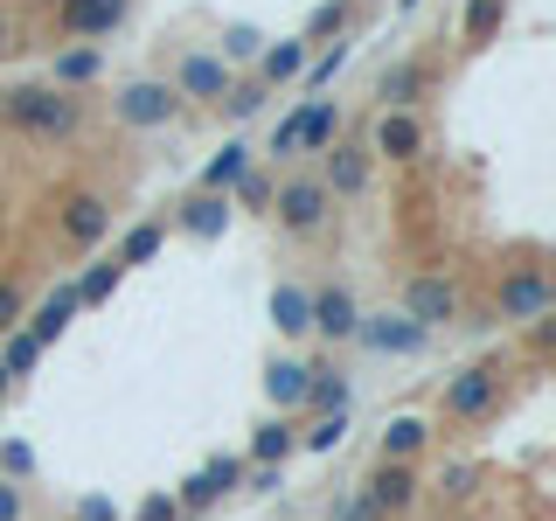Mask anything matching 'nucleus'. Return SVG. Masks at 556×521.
<instances>
[{"label": "nucleus", "mask_w": 556, "mask_h": 521, "mask_svg": "<svg viewBox=\"0 0 556 521\" xmlns=\"http://www.w3.org/2000/svg\"><path fill=\"white\" fill-rule=\"evenodd\" d=\"M70 320H77V292H70V285H56L42 306H28V313H22V334H28V341L49 355V347H56V341L70 334Z\"/></svg>", "instance_id": "nucleus-15"}, {"label": "nucleus", "mask_w": 556, "mask_h": 521, "mask_svg": "<svg viewBox=\"0 0 556 521\" xmlns=\"http://www.w3.org/2000/svg\"><path fill=\"white\" fill-rule=\"evenodd\" d=\"M181 112H188V104L174 98L167 77H132V84H118V91H112V118H118V126H132V132H161Z\"/></svg>", "instance_id": "nucleus-3"}, {"label": "nucleus", "mask_w": 556, "mask_h": 521, "mask_svg": "<svg viewBox=\"0 0 556 521\" xmlns=\"http://www.w3.org/2000/svg\"><path fill=\"white\" fill-rule=\"evenodd\" d=\"M425 445H431V424H425V417H390V424H382V439H376V459L410 466Z\"/></svg>", "instance_id": "nucleus-23"}, {"label": "nucleus", "mask_w": 556, "mask_h": 521, "mask_svg": "<svg viewBox=\"0 0 556 521\" xmlns=\"http://www.w3.org/2000/svg\"><path fill=\"white\" fill-rule=\"evenodd\" d=\"M355 327H362L355 292H348V285H313V334H327V341H355Z\"/></svg>", "instance_id": "nucleus-16"}, {"label": "nucleus", "mask_w": 556, "mask_h": 521, "mask_svg": "<svg viewBox=\"0 0 556 521\" xmlns=\"http://www.w3.org/2000/svg\"><path fill=\"white\" fill-rule=\"evenodd\" d=\"M341 139V104L334 98H300V153H327Z\"/></svg>", "instance_id": "nucleus-21"}, {"label": "nucleus", "mask_w": 556, "mask_h": 521, "mask_svg": "<svg viewBox=\"0 0 556 521\" xmlns=\"http://www.w3.org/2000/svg\"><path fill=\"white\" fill-rule=\"evenodd\" d=\"M230 195H202V188H195V195H188L181 202V216H174V230H181V237H195V243H216L223 230H230Z\"/></svg>", "instance_id": "nucleus-18"}, {"label": "nucleus", "mask_w": 556, "mask_h": 521, "mask_svg": "<svg viewBox=\"0 0 556 521\" xmlns=\"http://www.w3.org/2000/svg\"><path fill=\"white\" fill-rule=\"evenodd\" d=\"M118 285H126V265H118V257H112V265H91L84 278H70V292H77V306H104V300H112Z\"/></svg>", "instance_id": "nucleus-31"}, {"label": "nucleus", "mask_w": 556, "mask_h": 521, "mask_svg": "<svg viewBox=\"0 0 556 521\" xmlns=\"http://www.w3.org/2000/svg\"><path fill=\"white\" fill-rule=\"evenodd\" d=\"M439 486H445V494H466V486H473V466H452Z\"/></svg>", "instance_id": "nucleus-46"}, {"label": "nucleus", "mask_w": 556, "mask_h": 521, "mask_svg": "<svg viewBox=\"0 0 556 521\" xmlns=\"http://www.w3.org/2000/svg\"><path fill=\"white\" fill-rule=\"evenodd\" d=\"M271 188H278L271 174H265V167H251V174H243V181L230 188V202H243V208H271Z\"/></svg>", "instance_id": "nucleus-37"}, {"label": "nucleus", "mask_w": 556, "mask_h": 521, "mask_svg": "<svg viewBox=\"0 0 556 521\" xmlns=\"http://www.w3.org/2000/svg\"><path fill=\"white\" fill-rule=\"evenodd\" d=\"M404 320H417L425 334H439V327H452L466 313V292H459V278H445V271H417L410 285H404Z\"/></svg>", "instance_id": "nucleus-5"}, {"label": "nucleus", "mask_w": 556, "mask_h": 521, "mask_svg": "<svg viewBox=\"0 0 556 521\" xmlns=\"http://www.w3.org/2000/svg\"><path fill=\"white\" fill-rule=\"evenodd\" d=\"M56 237L70 251H98L104 237H112V195H98V188H70L56 202Z\"/></svg>", "instance_id": "nucleus-7"}, {"label": "nucleus", "mask_w": 556, "mask_h": 521, "mask_svg": "<svg viewBox=\"0 0 556 521\" xmlns=\"http://www.w3.org/2000/svg\"><path fill=\"white\" fill-rule=\"evenodd\" d=\"M417 486H425V480H417V466H390V459H376V466H369V480H362L355 494L369 500L382 521H390V514H410V508H417Z\"/></svg>", "instance_id": "nucleus-10"}, {"label": "nucleus", "mask_w": 556, "mask_h": 521, "mask_svg": "<svg viewBox=\"0 0 556 521\" xmlns=\"http://www.w3.org/2000/svg\"><path fill=\"white\" fill-rule=\"evenodd\" d=\"M8 390H14V382H8V369H0V396H8Z\"/></svg>", "instance_id": "nucleus-48"}, {"label": "nucleus", "mask_w": 556, "mask_h": 521, "mask_svg": "<svg viewBox=\"0 0 556 521\" xmlns=\"http://www.w3.org/2000/svg\"><path fill=\"white\" fill-rule=\"evenodd\" d=\"M543 313H556V285H549L543 265L501 271V285H494V320L501 327H529V320H543Z\"/></svg>", "instance_id": "nucleus-4"}, {"label": "nucleus", "mask_w": 556, "mask_h": 521, "mask_svg": "<svg viewBox=\"0 0 556 521\" xmlns=\"http://www.w3.org/2000/svg\"><path fill=\"white\" fill-rule=\"evenodd\" d=\"M0 521H28V500H22L14 480H0Z\"/></svg>", "instance_id": "nucleus-43"}, {"label": "nucleus", "mask_w": 556, "mask_h": 521, "mask_svg": "<svg viewBox=\"0 0 556 521\" xmlns=\"http://www.w3.org/2000/svg\"><path fill=\"white\" fill-rule=\"evenodd\" d=\"M237 480H243V459H230V452H216L208 466H195V473L181 480V494H174V500H181V514H195V508H216V500L230 494Z\"/></svg>", "instance_id": "nucleus-14"}, {"label": "nucleus", "mask_w": 556, "mask_h": 521, "mask_svg": "<svg viewBox=\"0 0 556 521\" xmlns=\"http://www.w3.org/2000/svg\"><path fill=\"white\" fill-rule=\"evenodd\" d=\"M271 161H300V104H292V112L286 118H278V132H271Z\"/></svg>", "instance_id": "nucleus-38"}, {"label": "nucleus", "mask_w": 556, "mask_h": 521, "mask_svg": "<svg viewBox=\"0 0 556 521\" xmlns=\"http://www.w3.org/2000/svg\"><path fill=\"white\" fill-rule=\"evenodd\" d=\"M98 77H104V49L98 42H70V49L49 56V84H56V91H77V84H98Z\"/></svg>", "instance_id": "nucleus-19"}, {"label": "nucleus", "mask_w": 556, "mask_h": 521, "mask_svg": "<svg viewBox=\"0 0 556 521\" xmlns=\"http://www.w3.org/2000/svg\"><path fill=\"white\" fill-rule=\"evenodd\" d=\"M22 313H28V292L14 285V278H0V334H14V327H22Z\"/></svg>", "instance_id": "nucleus-39"}, {"label": "nucleus", "mask_w": 556, "mask_h": 521, "mask_svg": "<svg viewBox=\"0 0 556 521\" xmlns=\"http://www.w3.org/2000/svg\"><path fill=\"white\" fill-rule=\"evenodd\" d=\"M77 521H118V500H104V494H84V500H77Z\"/></svg>", "instance_id": "nucleus-42"}, {"label": "nucleus", "mask_w": 556, "mask_h": 521, "mask_svg": "<svg viewBox=\"0 0 556 521\" xmlns=\"http://www.w3.org/2000/svg\"><path fill=\"white\" fill-rule=\"evenodd\" d=\"M501 382H508L501 355H473L466 369H452V376H445V390H439V417H445V424H480V417L501 404Z\"/></svg>", "instance_id": "nucleus-2"}, {"label": "nucleus", "mask_w": 556, "mask_h": 521, "mask_svg": "<svg viewBox=\"0 0 556 521\" xmlns=\"http://www.w3.org/2000/svg\"><path fill=\"white\" fill-rule=\"evenodd\" d=\"M132 0H56V35H70V42H98V35L126 28Z\"/></svg>", "instance_id": "nucleus-12"}, {"label": "nucleus", "mask_w": 556, "mask_h": 521, "mask_svg": "<svg viewBox=\"0 0 556 521\" xmlns=\"http://www.w3.org/2000/svg\"><path fill=\"white\" fill-rule=\"evenodd\" d=\"M161 243H167V223H161V216H147V223H132V230L118 237V251H112V257L132 271V265H153V257H161Z\"/></svg>", "instance_id": "nucleus-29"}, {"label": "nucleus", "mask_w": 556, "mask_h": 521, "mask_svg": "<svg viewBox=\"0 0 556 521\" xmlns=\"http://www.w3.org/2000/svg\"><path fill=\"white\" fill-rule=\"evenodd\" d=\"M327 188H320V174H286V181L271 188V216H278V230L286 237H313L327 223Z\"/></svg>", "instance_id": "nucleus-6"}, {"label": "nucleus", "mask_w": 556, "mask_h": 521, "mask_svg": "<svg viewBox=\"0 0 556 521\" xmlns=\"http://www.w3.org/2000/svg\"><path fill=\"white\" fill-rule=\"evenodd\" d=\"M251 167H257V153L243 147V139H223V153L202 167V195H230V188H237Z\"/></svg>", "instance_id": "nucleus-24"}, {"label": "nucleus", "mask_w": 556, "mask_h": 521, "mask_svg": "<svg viewBox=\"0 0 556 521\" xmlns=\"http://www.w3.org/2000/svg\"><path fill=\"white\" fill-rule=\"evenodd\" d=\"M271 486H286V466H257L251 473V494H271Z\"/></svg>", "instance_id": "nucleus-44"}, {"label": "nucleus", "mask_w": 556, "mask_h": 521, "mask_svg": "<svg viewBox=\"0 0 556 521\" xmlns=\"http://www.w3.org/2000/svg\"><path fill=\"white\" fill-rule=\"evenodd\" d=\"M292 452H300V424L292 417H271V424L251 431V466H286Z\"/></svg>", "instance_id": "nucleus-27"}, {"label": "nucleus", "mask_w": 556, "mask_h": 521, "mask_svg": "<svg viewBox=\"0 0 556 521\" xmlns=\"http://www.w3.org/2000/svg\"><path fill=\"white\" fill-rule=\"evenodd\" d=\"M300 410H313V417L348 410V376L327 369V361H306V404H300Z\"/></svg>", "instance_id": "nucleus-25"}, {"label": "nucleus", "mask_w": 556, "mask_h": 521, "mask_svg": "<svg viewBox=\"0 0 556 521\" xmlns=\"http://www.w3.org/2000/svg\"><path fill=\"white\" fill-rule=\"evenodd\" d=\"M341 439H348V410H334V417H313V424L300 431V445H306V452H334Z\"/></svg>", "instance_id": "nucleus-35"}, {"label": "nucleus", "mask_w": 556, "mask_h": 521, "mask_svg": "<svg viewBox=\"0 0 556 521\" xmlns=\"http://www.w3.org/2000/svg\"><path fill=\"white\" fill-rule=\"evenodd\" d=\"M265 396H271V410H300L306 404V361L300 355H278L271 369H265Z\"/></svg>", "instance_id": "nucleus-28"}, {"label": "nucleus", "mask_w": 556, "mask_h": 521, "mask_svg": "<svg viewBox=\"0 0 556 521\" xmlns=\"http://www.w3.org/2000/svg\"><path fill=\"white\" fill-rule=\"evenodd\" d=\"M327 521H382V514L362 494H334V500H327Z\"/></svg>", "instance_id": "nucleus-40"}, {"label": "nucleus", "mask_w": 556, "mask_h": 521, "mask_svg": "<svg viewBox=\"0 0 556 521\" xmlns=\"http://www.w3.org/2000/svg\"><path fill=\"white\" fill-rule=\"evenodd\" d=\"M0 369H8V382L35 376V369H42V347H35L22 327H14V334H0Z\"/></svg>", "instance_id": "nucleus-33"}, {"label": "nucleus", "mask_w": 556, "mask_h": 521, "mask_svg": "<svg viewBox=\"0 0 556 521\" xmlns=\"http://www.w3.org/2000/svg\"><path fill=\"white\" fill-rule=\"evenodd\" d=\"M0 126L22 132V139H77L84 132V98L77 91H56V84H8L0 91Z\"/></svg>", "instance_id": "nucleus-1"}, {"label": "nucleus", "mask_w": 556, "mask_h": 521, "mask_svg": "<svg viewBox=\"0 0 556 521\" xmlns=\"http://www.w3.org/2000/svg\"><path fill=\"white\" fill-rule=\"evenodd\" d=\"M341 69H348V42H320V56H306V69H300V84H306L313 98H320L327 84L341 77Z\"/></svg>", "instance_id": "nucleus-32"}, {"label": "nucleus", "mask_w": 556, "mask_h": 521, "mask_svg": "<svg viewBox=\"0 0 556 521\" xmlns=\"http://www.w3.org/2000/svg\"><path fill=\"white\" fill-rule=\"evenodd\" d=\"M501 28H508V0H466V14H459V49H486Z\"/></svg>", "instance_id": "nucleus-26"}, {"label": "nucleus", "mask_w": 556, "mask_h": 521, "mask_svg": "<svg viewBox=\"0 0 556 521\" xmlns=\"http://www.w3.org/2000/svg\"><path fill=\"white\" fill-rule=\"evenodd\" d=\"M0 466H8V473H28L35 452H28V445H8V452H0Z\"/></svg>", "instance_id": "nucleus-45"}, {"label": "nucleus", "mask_w": 556, "mask_h": 521, "mask_svg": "<svg viewBox=\"0 0 556 521\" xmlns=\"http://www.w3.org/2000/svg\"><path fill=\"white\" fill-rule=\"evenodd\" d=\"M417 153H425V118H417V112H376V126H369V161L410 167Z\"/></svg>", "instance_id": "nucleus-11"}, {"label": "nucleus", "mask_w": 556, "mask_h": 521, "mask_svg": "<svg viewBox=\"0 0 556 521\" xmlns=\"http://www.w3.org/2000/svg\"><path fill=\"white\" fill-rule=\"evenodd\" d=\"M257 49H265V35H257V28H243V22H237V28H223V49H216V56H223V63H230V69H237L243 56H257Z\"/></svg>", "instance_id": "nucleus-36"}, {"label": "nucleus", "mask_w": 556, "mask_h": 521, "mask_svg": "<svg viewBox=\"0 0 556 521\" xmlns=\"http://www.w3.org/2000/svg\"><path fill=\"white\" fill-rule=\"evenodd\" d=\"M265 84H257V77H237L230 84V98H223V112H230V118H257V112H265Z\"/></svg>", "instance_id": "nucleus-34"}, {"label": "nucleus", "mask_w": 556, "mask_h": 521, "mask_svg": "<svg viewBox=\"0 0 556 521\" xmlns=\"http://www.w3.org/2000/svg\"><path fill=\"white\" fill-rule=\"evenodd\" d=\"M132 521H181V500H174V494H147Z\"/></svg>", "instance_id": "nucleus-41"}, {"label": "nucleus", "mask_w": 556, "mask_h": 521, "mask_svg": "<svg viewBox=\"0 0 556 521\" xmlns=\"http://www.w3.org/2000/svg\"><path fill=\"white\" fill-rule=\"evenodd\" d=\"M369 181H376V161H369V147H362V139H334V147L320 153V188H327V202L369 195Z\"/></svg>", "instance_id": "nucleus-9"}, {"label": "nucleus", "mask_w": 556, "mask_h": 521, "mask_svg": "<svg viewBox=\"0 0 556 521\" xmlns=\"http://www.w3.org/2000/svg\"><path fill=\"white\" fill-rule=\"evenodd\" d=\"M8 49H14V22H8V14H0V56H8Z\"/></svg>", "instance_id": "nucleus-47"}, {"label": "nucleus", "mask_w": 556, "mask_h": 521, "mask_svg": "<svg viewBox=\"0 0 556 521\" xmlns=\"http://www.w3.org/2000/svg\"><path fill=\"white\" fill-rule=\"evenodd\" d=\"M348 22H355V0H320V8H313V14H306V28H300V42H306V49H320V42H327V35H334V42H341V35H348Z\"/></svg>", "instance_id": "nucleus-30"}, {"label": "nucleus", "mask_w": 556, "mask_h": 521, "mask_svg": "<svg viewBox=\"0 0 556 521\" xmlns=\"http://www.w3.org/2000/svg\"><path fill=\"white\" fill-rule=\"evenodd\" d=\"M355 341L369 347V355H425L431 347V334L417 320H404V313H362Z\"/></svg>", "instance_id": "nucleus-13"}, {"label": "nucleus", "mask_w": 556, "mask_h": 521, "mask_svg": "<svg viewBox=\"0 0 556 521\" xmlns=\"http://www.w3.org/2000/svg\"><path fill=\"white\" fill-rule=\"evenodd\" d=\"M167 84H174V98H181V104H223V98H230V84H237V69L223 63L216 49H188V56L174 63Z\"/></svg>", "instance_id": "nucleus-8"}, {"label": "nucleus", "mask_w": 556, "mask_h": 521, "mask_svg": "<svg viewBox=\"0 0 556 521\" xmlns=\"http://www.w3.org/2000/svg\"><path fill=\"white\" fill-rule=\"evenodd\" d=\"M306 56H313V49L300 42V35H286V42H265V49H257V84H265V91L292 84V77L306 69Z\"/></svg>", "instance_id": "nucleus-22"}, {"label": "nucleus", "mask_w": 556, "mask_h": 521, "mask_svg": "<svg viewBox=\"0 0 556 521\" xmlns=\"http://www.w3.org/2000/svg\"><path fill=\"white\" fill-rule=\"evenodd\" d=\"M425 84H431V69L417 63V56H396V63H382V77H376V98H382V112H417Z\"/></svg>", "instance_id": "nucleus-17"}, {"label": "nucleus", "mask_w": 556, "mask_h": 521, "mask_svg": "<svg viewBox=\"0 0 556 521\" xmlns=\"http://www.w3.org/2000/svg\"><path fill=\"white\" fill-rule=\"evenodd\" d=\"M271 327H278L286 341L313 334V292L292 285V278H278V285H271Z\"/></svg>", "instance_id": "nucleus-20"}]
</instances>
